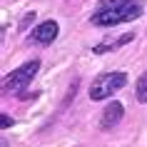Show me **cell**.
I'll return each instance as SVG.
<instances>
[{"label": "cell", "mask_w": 147, "mask_h": 147, "mask_svg": "<svg viewBox=\"0 0 147 147\" xmlns=\"http://www.w3.org/2000/svg\"><path fill=\"white\" fill-rule=\"evenodd\" d=\"M145 15L142 0H100L95 13L90 15V23L95 28H115L122 23H132Z\"/></svg>", "instance_id": "obj_1"}, {"label": "cell", "mask_w": 147, "mask_h": 147, "mask_svg": "<svg viewBox=\"0 0 147 147\" xmlns=\"http://www.w3.org/2000/svg\"><path fill=\"white\" fill-rule=\"evenodd\" d=\"M127 85V72L125 70H112V72H100L90 85V100L92 102H102L112 97V92L122 90Z\"/></svg>", "instance_id": "obj_2"}, {"label": "cell", "mask_w": 147, "mask_h": 147, "mask_svg": "<svg viewBox=\"0 0 147 147\" xmlns=\"http://www.w3.org/2000/svg\"><path fill=\"white\" fill-rule=\"evenodd\" d=\"M38 70H40V60L38 57H32V60H28L25 65L15 67L8 78H5V82H3V92L5 95H20L25 87L32 82V78L38 75Z\"/></svg>", "instance_id": "obj_3"}, {"label": "cell", "mask_w": 147, "mask_h": 147, "mask_svg": "<svg viewBox=\"0 0 147 147\" xmlns=\"http://www.w3.org/2000/svg\"><path fill=\"white\" fill-rule=\"evenodd\" d=\"M57 32H60V25L55 20H42L40 25L32 28V32L28 35V42L30 45H50L57 38Z\"/></svg>", "instance_id": "obj_4"}, {"label": "cell", "mask_w": 147, "mask_h": 147, "mask_svg": "<svg viewBox=\"0 0 147 147\" xmlns=\"http://www.w3.org/2000/svg\"><path fill=\"white\" fill-rule=\"evenodd\" d=\"M122 115H125L122 102L112 100V102L107 105V107L102 110V117H100V130H112V127H117V125H120V120H122Z\"/></svg>", "instance_id": "obj_5"}, {"label": "cell", "mask_w": 147, "mask_h": 147, "mask_svg": "<svg viewBox=\"0 0 147 147\" xmlns=\"http://www.w3.org/2000/svg\"><path fill=\"white\" fill-rule=\"evenodd\" d=\"M132 38H135V32H127V35H122V38H117V40H105V42H100V45L92 47V53L95 55H102V53H107V50H117V47L127 45Z\"/></svg>", "instance_id": "obj_6"}, {"label": "cell", "mask_w": 147, "mask_h": 147, "mask_svg": "<svg viewBox=\"0 0 147 147\" xmlns=\"http://www.w3.org/2000/svg\"><path fill=\"white\" fill-rule=\"evenodd\" d=\"M135 100L140 105H147V72H142L135 82Z\"/></svg>", "instance_id": "obj_7"}, {"label": "cell", "mask_w": 147, "mask_h": 147, "mask_svg": "<svg viewBox=\"0 0 147 147\" xmlns=\"http://www.w3.org/2000/svg\"><path fill=\"white\" fill-rule=\"evenodd\" d=\"M32 20H35V13H32V10H30V13H25V18L20 20V30H28Z\"/></svg>", "instance_id": "obj_8"}, {"label": "cell", "mask_w": 147, "mask_h": 147, "mask_svg": "<svg viewBox=\"0 0 147 147\" xmlns=\"http://www.w3.org/2000/svg\"><path fill=\"white\" fill-rule=\"evenodd\" d=\"M10 125H13V120H10V117L5 115V112H3V115H0V127H3V130H8Z\"/></svg>", "instance_id": "obj_9"}]
</instances>
